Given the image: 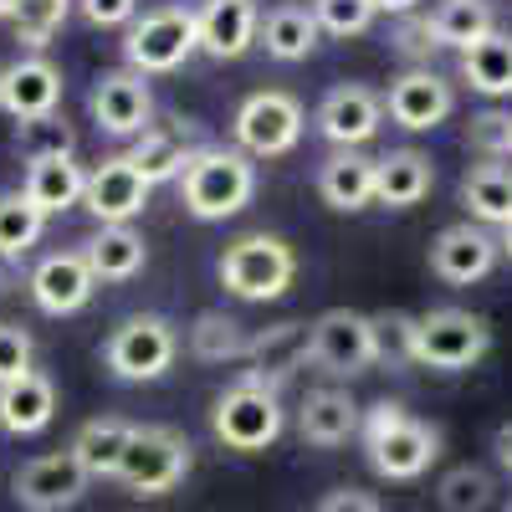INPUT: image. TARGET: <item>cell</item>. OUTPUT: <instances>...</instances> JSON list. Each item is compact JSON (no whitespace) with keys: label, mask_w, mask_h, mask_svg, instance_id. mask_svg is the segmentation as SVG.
I'll return each instance as SVG.
<instances>
[{"label":"cell","mask_w":512,"mask_h":512,"mask_svg":"<svg viewBox=\"0 0 512 512\" xmlns=\"http://www.w3.org/2000/svg\"><path fill=\"white\" fill-rule=\"evenodd\" d=\"M359 436L374 477L384 482H415L441 461V431L431 420L410 415L400 400H374L359 420Z\"/></svg>","instance_id":"6da1fadb"},{"label":"cell","mask_w":512,"mask_h":512,"mask_svg":"<svg viewBox=\"0 0 512 512\" xmlns=\"http://www.w3.org/2000/svg\"><path fill=\"white\" fill-rule=\"evenodd\" d=\"M256 195V164L241 149L205 144L180 175V200L195 221H231Z\"/></svg>","instance_id":"7a4b0ae2"},{"label":"cell","mask_w":512,"mask_h":512,"mask_svg":"<svg viewBox=\"0 0 512 512\" xmlns=\"http://www.w3.org/2000/svg\"><path fill=\"white\" fill-rule=\"evenodd\" d=\"M216 277L231 297H241V303H272V297H282L297 277V256L282 236H241L221 251L216 262Z\"/></svg>","instance_id":"3957f363"},{"label":"cell","mask_w":512,"mask_h":512,"mask_svg":"<svg viewBox=\"0 0 512 512\" xmlns=\"http://www.w3.org/2000/svg\"><path fill=\"white\" fill-rule=\"evenodd\" d=\"M195 466V446L175 425H134V441L123 451L118 482L134 497H169Z\"/></svg>","instance_id":"277c9868"},{"label":"cell","mask_w":512,"mask_h":512,"mask_svg":"<svg viewBox=\"0 0 512 512\" xmlns=\"http://www.w3.org/2000/svg\"><path fill=\"white\" fill-rule=\"evenodd\" d=\"M195 52H200V21H195L190 6H154L123 36V62H128V72H139V77L175 72Z\"/></svg>","instance_id":"5b68a950"},{"label":"cell","mask_w":512,"mask_h":512,"mask_svg":"<svg viewBox=\"0 0 512 512\" xmlns=\"http://www.w3.org/2000/svg\"><path fill=\"white\" fill-rule=\"evenodd\" d=\"M487 349H492V323L482 313L431 308V313H420V323H415V364H425V369L461 374V369L482 364Z\"/></svg>","instance_id":"8992f818"},{"label":"cell","mask_w":512,"mask_h":512,"mask_svg":"<svg viewBox=\"0 0 512 512\" xmlns=\"http://www.w3.org/2000/svg\"><path fill=\"white\" fill-rule=\"evenodd\" d=\"M175 354H180V333H175V323L159 318V313L123 318V323L108 333V344H103V364H108V374L123 379V384H149V379L169 374Z\"/></svg>","instance_id":"52a82bcc"},{"label":"cell","mask_w":512,"mask_h":512,"mask_svg":"<svg viewBox=\"0 0 512 512\" xmlns=\"http://www.w3.org/2000/svg\"><path fill=\"white\" fill-rule=\"evenodd\" d=\"M303 103H297L292 93L282 88H262V93H251L241 108H236V123H231V134L241 144V154L251 159H277V154H292L297 139H303Z\"/></svg>","instance_id":"ba28073f"},{"label":"cell","mask_w":512,"mask_h":512,"mask_svg":"<svg viewBox=\"0 0 512 512\" xmlns=\"http://www.w3.org/2000/svg\"><path fill=\"white\" fill-rule=\"evenodd\" d=\"M210 431L226 451H267L282 436V405L272 390H256V384H231L226 395H216V410H210Z\"/></svg>","instance_id":"9c48e42d"},{"label":"cell","mask_w":512,"mask_h":512,"mask_svg":"<svg viewBox=\"0 0 512 512\" xmlns=\"http://www.w3.org/2000/svg\"><path fill=\"white\" fill-rule=\"evenodd\" d=\"M308 364L323 369V374H333V379H354V374L374 369L379 364L374 318L369 313H354V308H328L323 318H313Z\"/></svg>","instance_id":"30bf717a"},{"label":"cell","mask_w":512,"mask_h":512,"mask_svg":"<svg viewBox=\"0 0 512 512\" xmlns=\"http://www.w3.org/2000/svg\"><path fill=\"white\" fill-rule=\"evenodd\" d=\"M88 472L77 466L72 451H47V456H31L16 482H11V497L26 507V512H67L88 497Z\"/></svg>","instance_id":"8fae6325"},{"label":"cell","mask_w":512,"mask_h":512,"mask_svg":"<svg viewBox=\"0 0 512 512\" xmlns=\"http://www.w3.org/2000/svg\"><path fill=\"white\" fill-rule=\"evenodd\" d=\"M308 349H313V323H272L262 333H251V349H246V369L236 374L241 384H256V390H282V384L308 364Z\"/></svg>","instance_id":"7c38bea8"},{"label":"cell","mask_w":512,"mask_h":512,"mask_svg":"<svg viewBox=\"0 0 512 512\" xmlns=\"http://www.w3.org/2000/svg\"><path fill=\"white\" fill-rule=\"evenodd\" d=\"M88 113L103 134L113 139H139L149 118H154V93H149V77L128 72V67H113V72H98L93 93H88Z\"/></svg>","instance_id":"4fadbf2b"},{"label":"cell","mask_w":512,"mask_h":512,"mask_svg":"<svg viewBox=\"0 0 512 512\" xmlns=\"http://www.w3.org/2000/svg\"><path fill=\"white\" fill-rule=\"evenodd\" d=\"M149 180L139 175L128 154H108L103 164L88 169V190H82V210L98 221V226H128L134 216H144L149 205Z\"/></svg>","instance_id":"5bb4252c"},{"label":"cell","mask_w":512,"mask_h":512,"mask_svg":"<svg viewBox=\"0 0 512 512\" xmlns=\"http://www.w3.org/2000/svg\"><path fill=\"white\" fill-rule=\"evenodd\" d=\"M497 256H502V241H497L487 226L456 221V226H446V231L431 241V272H436L446 287H472V282L492 277Z\"/></svg>","instance_id":"9a60e30c"},{"label":"cell","mask_w":512,"mask_h":512,"mask_svg":"<svg viewBox=\"0 0 512 512\" xmlns=\"http://www.w3.org/2000/svg\"><path fill=\"white\" fill-rule=\"evenodd\" d=\"M456 108V88L431 72V67H410L405 77L390 82V93H384V113H390L400 128H410V134H431V128H441Z\"/></svg>","instance_id":"2e32d148"},{"label":"cell","mask_w":512,"mask_h":512,"mask_svg":"<svg viewBox=\"0 0 512 512\" xmlns=\"http://www.w3.org/2000/svg\"><path fill=\"white\" fill-rule=\"evenodd\" d=\"M31 303L47 313V318H67V313H82L93 303V267H88V256L82 251H52V256H41L36 272H31Z\"/></svg>","instance_id":"e0dca14e"},{"label":"cell","mask_w":512,"mask_h":512,"mask_svg":"<svg viewBox=\"0 0 512 512\" xmlns=\"http://www.w3.org/2000/svg\"><path fill=\"white\" fill-rule=\"evenodd\" d=\"M205 149L200 139V123L195 118H169V123H149L144 134L128 149V164L139 169L149 185H164V180H180L185 164Z\"/></svg>","instance_id":"ac0fdd59"},{"label":"cell","mask_w":512,"mask_h":512,"mask_svg":"<svg viewBox=\"0 0 512 512\" xmlns=\"http://www.w3.org/2000/svg\"><path fill=\"white\" fill-rule=\"evenodd\" d=\"M379 123H384V98L374 88H364V82H338L318 103V134L338 149L369 144L379 134Z\"/></svg>","instance_id":"d6986e66"},{"label":"cell","mask_w":512,"mask_h":512,"mask_svg":"<svg viewBox=\"0 0 512 512\" xmlns=\"http://www.w3.org/2000/svg\"><path fill=\"white\" fill-rule=\"evenodd\" d=\"M195 21H200V52L216 62H236L262 36V0H205Z\"/></svg>","instance_id":"ffe728a7"},{"label":"cell","mask_w":512,"mask_h":512,"mask_svg":"<svg viewBox=\"0 0 512 512\" xmlns=\"http://www.w3.org/2000/svg\"><path fill=\"white\" fill-rule=\"evenodd\" d=\"M57 103H62V72L47 57H16L11 67H0V113L21 123L57 113Z\"/></svg>","instance_id":"44dd1931"},{"label":"cell","mask_w":512,"mask_h":512,"mask_svg":"<svg viewBox=\"0 0 512 512\" xmlns=\"http://www.w3.org/2000/svg\"><path fill=\"white\" fill-rule=\"evenodd\" d=\"M57 415V384L31 369L11 384H0V431H11V436H41L52 425Z\"/></svg>","instance_id":"7402d4cb"},{"label":"cell","mask_w":512,"mask_h":512,"mask_svg":"<svg viewBox=\"0 0 512 512\" xmlns=\"http://www.w3.org/2000/svg\"><path fill=\"white\" fill-rule=\"evenodd\" d=\"M436 185V164L431 154L420 149H390L384 159H374V200L379 205H395V210H410L431 195Z\"/></svg>","instance_id":"603a6c76"},{"label":"cell","mask_w":512,"mask_h":512,"mask_svg":"<svg viewBox=\"0 0 512 512\" xmlns=\"http://www.w3.org/2000/svg\"><path fill=\"white\" fill-rule=\"evenodd\" d=\"M359 420H364V410L354 405L349 390H313L303 400V410H297V436L328 451V446H344L349 436H359Z\"/></svg>","instance_id":"cb8c5ba5"},{"label":"cell","mask_w":512,"mask_h":512,"mask_svg":"<svg viewBox=\"0 0 512 512\" xmlns=\"http://www.w3.org/2000/svg\"><path fill=\"white\" fill-rule=\"evenodd\" d=\"M77 251L88 256V267H93L98 282H128V277H139L144 262H149V241L134 226H98Z\"/></svg>","instance_id":"d4e9b609"},{"label":"cell","mask_w":512,"mask_h":512,"mask_svg":"<svg viewBox=\"0 0 512 512\" xmlns=\"http://www.w3.org/2000/svg\"><path fill=\"white\" fill-rule=\"evenodd\" d=\"M318 195L333 210H364L374 200V159H364L359 149H333L318 164Z\"/></svg>","instance_id":"484cf974"},{"label":"cell","mask_w":512,"mask_h":512,"mask_svg":"<svg viewBox=\"0 0 512 512\" xmlns=\"http://www.w3.org/2000/svg\"><path fill=\"white\" fill-rule=\"evenodd\" d=\"M461 205H466V216H472L477 226H507L512 221V169L507 164H472L461 175Z\"/></svg>","instance_id":"4316f807"},{"label":"cell","mask_w":512,"mask_h":512,"mask_svg":"<svg viewBox=\"0 0 512 512\" xmlns=\"http://www.w3.org/2000/svg\"><path fill=\"white\" fill-rule=\"evenodd\" d=\"M26 200L41 210V216H62V210L82 205V190H88V169L77 159H41L26 164Z\"/></svg>","instance_id":"83f0119b"},{"label":"cell","mask_w":512,"mask_h":512,"mask_svg":"<svg viewBox=\"0 0 512 512\" xmlns=\"http://www.w3.org/2000/svg\"><path fill=\"white\" fill-rule=\"evenodd\" d=\"M128 441H134V425L118 420V415H98V420H88V425L72 436L67 451L77 456V466H82L88 477H118Z\"/></svg>","instance_id":"f1b7e54d"},{"label":"cell","mask_w":512,"mask_h":512,"mask_svg":"<svg viewBox=\"0 0 512 512\" xmlns=\"http://www.w3.org/2000/svg\"><path fill=\"white\" fill-rule=\"evenodd\" d=\"M461 82L482 98H512V36L492 31L461 52Z\"/></svg>","instance_id":"f546056e"},{"label":"cell","mask_w":512,"mask_h":512,"mask_svg":"<svg viewBox=\"0 0 512 512\" xmlns=\"http://www.w3.org/2000/svg\"><path fill=\"white\" fill-rule=\"evenodd\" d=\"M318 16L308 6H277L262 16V47L277 62H308L318 47Z\"/></svg>","instance_id":"4dcf8cb0"},{"label":"cell","mask_w":512,"mask_h":512,"mask_svg":"<svg viewBox=\"0 0 512 512\" xmlns=\"http://www.w3.org/2000/svg\"><path fill=\"white\" fill-rule=\"evenodd\" d=\"M431 31H436V47L466 52V47H477L482 36L497 31V16H492L487 0H441L431 11Z\"/></svg>","instance_id":"1f68e13d"},{"label":"cell","mask_w":512,"mask_h":512,"mask_svg":"<svg viewBox=\"0 0 512 512\" xmlns=\"http://www.w3.org/2000/svg\"><path fill=\"white\" fill-rule=\"evenodd\" d=\"M67 16H72V0H6V26L31 57L52 47V36L67 26Z\"/></svg>","instance_id":"d6a6232c"},{"label":"cell","mask_w":512,"mask_h":512,"mask_svg":"<svg viewBox=\"0 0 512 512\" xmlns=\"http://www.w3.org/2000/svg\"><path fill=\"white\" fill-rule=\"evenodd\" d=\"M11 149H16L26 164H41V159H72V154H77V128H72L62 113L21 118V123H16V134H11Z\"/></svg>","instance_id":"836d02e7"},{"label":"cell","mask_w":512,"mask_h":512,"mask_svg":"<svg viewBox=\"0 0 512 512\" xmlns=\"http://www.w3.org/2000/svg\"><path fill=\"white\" fill-rule=\"evenodd\" d=\"M246 349H251V333L226 313H200L190 323V354L200 364H236L246 359Z\"/></svg>","instance_id":"e575fe53"},{"label":"cell","mask_w":512,"mask_h":512,"mask_svg":"<svg viewBox=\"0 0 512 512\" xmlns=\"http://www.w3.org/2000/svg\"><path fill=\"white\" fill-rule=\"evenodd\" d=\"M41 231H47V216L26 200V190L0 195V262H21L41 241Z\"/></svg>","instance_id":"d590c367"},{"label":"cell","mask_w":512,"mask_h":512,"mask_svg":"<svg viewBox=\"0 0 512 512\" xmlns=\"http://www.w3.org/2000/svg\"><path fill=\"white\" fill-rule=\"evenodd\" d=\"M492 497H497L492 472H487V466H472V461L451 466V472L436 482V507L441 512H487Z\"/></svg>","instance_id":"8d00e7d4"},{"label":"cell","mask_w":512,"mask_h":512,"mask_svg":"<svg viewBox=\"0 0 512 512\" xmlns=\"http://www.w3.org/2000/svg\"><path fill=\"white\" fill-rule=\"evenodd\" d=\"M415 313H374V349H379V364H390V369H405L415 364Z\"/></svg>","instance_id":"74e56055"},{"label":"cell","mask_w":512,"mask_h":512,"mask_svg":"<svg viewBox=\"0 0 512 512\" xmlns=\"http://www.w3.org/2000/svg\"><path fill=\"white\" fill-rule=\"evenodd\" d=\"M466 149H477V154L492 159V164L512 159V113H507V108H482V113H472V123H466Z\"/></svg>","instance_id":"f35d334b"},{"label":"cell","mask_w":512,"mask_h":512,"mask_svg":"<svg viewBox=\"0 0 512 512\" xmlns=\"http://www.w3.org/2000/svg\"><path fill=\"white\" fill-rule=\"evenodd\" d=\"M313 16L323 36L349 41V36H364L379 11H374V0H313Z\"/></svg>","instance_id":"ab89813d"},{"label":"cell","mask_w":512,"mask_h":512,"mask_svg":"<svg viewBox=\"0 0 512 512\" xmlns=\"http://www.w3.org/2000/svg\"><path fill=\"white\" fill-rule=\"evenodd\" d=\"M31 359H36V338L21 323H0V384L31 374Z\"/></svg>","instance_id":"60d3db41"},{"label":"cell","mask_w":512,"mask_h":512,"mask_svg":"<svg viewBox=\"0 0 512 512\" xmlns=\"http://www.w3.org/2000/svg\"><path fill=\"white\" fill-rule=\"evenodd\" d=\"M395 52H400V57H415V62L431 57V52H436L431 16H400V26H395Z\"/></svg>","instance_id":"b9f144b4"},{"label":"cell","mask_w":512,"mask_h":512,"mask_svg":"<svg viewBox=\"0 0 512 512\" xmlns=\"http://www.w3.org/2000/svg\"><path fill=\"white\" fill-rule=\"evenodd\" d=\"M77 11L88 26H134L139 21V0H77Z\"/></svg>","instance_id":"7bdbcfd3"},{"label":"cell","mask_w":512,"mask_h":512,"mask_svg":"<svg viewBox=\"0 0 512 512\" xmlns=\"http://www.w3.org/2000/svg\"><path fill=\"white\" fill-rule=\"evenodd\" d=\"M318 512H384V502L374 492H364V487H338V492H328L318 502Z\"/></svg>","instance_id":"ee69618b"},{"label":"cell","mask_w":512,"mask_h":512,"mask_svg":"<svg viewBox=\"0 0 512 512\" xmlns=\"http://www.w3.org/2000/svg\"><path fill=\"white\" fill-rule=\"evenodd\" d=\"M492 451H497V461H502V472L512 477V420H507V425H497V436H492Z\"/></svg>","instance_id":"f6af8a7d"},{"label":"cell","mask_w":512,"mask_h":512,"mask_svg":"<svg viewBox=\"0 0 512 512\" xmlns=\"http://www.w3.org/2000/svg\"><path fill=\"white\" fill-rule=\"evenodd\" d=\"M420 0H374V11H390V16H415Z\"/></svg>","instance_id":"bcb514c9"},{"label":"cell","mask_w":512,"mask_h":512,"mask_svg":"<svg viewBox=\"0 0 512 512\" xmlns=\"http://www.w3.org/2000/svg\"><path fill=\"white\" fill-rule=\"evenodd\" d=\"M16 287V262H0V292Z\"/></svg>","instance_id":"7dc6e473"},{"label":"cell","mask_w":512,"mask_h":512,"mask_svg":"<svg viewBox=\"0 0 512 512\" xmlns=\"http://www.w3.org/2000/svg\"><path fill=\"white\" fill-rule=\"evenodd\" d=\"M497 241H502V256H512V221L502 226V236H497Z\"/></svg>","instance_id":"c3c4849f"},{"label":"cell","mask_w":512,"mask_h":512,"mask_svg":"<svg viewBox=\"0 0 512 512\" xmlns=\"http://www.w3.org/2000/svg\"><path fill=\"white\" fill-rule=\"evenodd\" d=\"M0 21H6V0H0Z\"/></svg>","instance_id":"681fc988"},{"label":"cell","mask_w":512,"mask_h":512,"mask_svg":"<svg viewBox=\"0 0 512 512\" xmlns=\"http://www.w3.org/2000/svg\"><path fill=\"white\" fill-rule=\"evenodd\" d=\"M502 512H512V502H507V507H502Z\"/></svg>","instance_id":"f907efd6"}]
</instances>
